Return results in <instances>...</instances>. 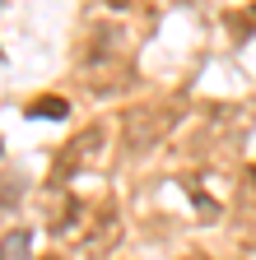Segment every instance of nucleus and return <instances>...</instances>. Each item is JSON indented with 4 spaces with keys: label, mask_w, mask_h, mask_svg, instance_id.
<instances>
[{
    "label": "nucleus",
    "mask_w": 256,
    "mask_h": 260,
    "mask_svg": "<svg viewBox=\"0 0 256 260\" xmlns=\"http://www.w3.org/2000/svg\"><path fill=\"white\" fill-rule=\"evenodd\" d=\"M168 125H173V112L163 116H154V112H131L126 116V140H131V149H149L168 135Z\"/></svg>",
    "instance_id": "nucleus-1"
},
{
    "label": "nucleus",
    "mask_w": 256,
    "mask_h": 260,
    "mask_svg": "<svg viewBox=\"0 0 256 260\" xmlns=\"http://www.w3.org/2000/svg\"><path fill=\"white\" fill-rule=\"evenodd\" d=\"M0 260H33V233L14 228V233L0 237Z\"/></svg>",
    "instance_id": "nucleus-2"
},
{
    "label": "nucleus",
    "mask_w": 256,
    "mask_h": 260,
    "mask_svg": "<svg viewBox=\"0 0 256 260\" xmlns=\"http://www.w3.org/2000/svg\"><path fill=\"white\" fill-rule=\"evenodd\" d=\"M70 112L66 98H38V103H28V116H42V121H61Z\"/></svg>",
    "instance_id": "nucleus-3"
},
{
    "label": "nucleus",
    "mask_w": 256,
    "mask_h": 260,
    "mask_svg": "<svg viewBox=\"0 0 256 260\" xmlns=\"http://www.w3.org/2000/svg\"><path fill=\"white\" fill-rule=\"evenodd\" d=\"M191 260H205V255H191Z\"/></svg>",
    "instance_id": "nucleus-4"
}]
</instances>
